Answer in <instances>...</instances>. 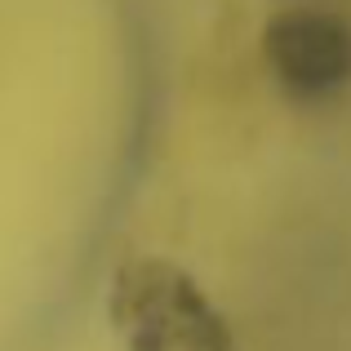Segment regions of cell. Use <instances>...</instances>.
I'll use <instances>...</instances> for the list:
<instances>
[{"label": "cell", "mask_w": 351, "mask_h": 351, "mask_svg": "<svg viewBox=\"0 0 351 351\" xmlns=\"http://www.w3.org/2000/svg\"><path fill=\"white\" fill-rule=\"evenodd\" d=\"M107 320L125 351H236L200 280L156 254L125 258L107 285Z\"/></svg>", "instance_id": "cell-1"}, {"label": "cell", "mask_w": 351, "mask_h": 351, "mask_svg": "<svg viewBox=\"0 0 351 351\" xmlns=\"http://www.w3.org/2000/svg\"><path fill=\"white\" fill-rule=\"evenodd\" d=\"M263 62L285 98L329 103L351 85V23L311 0L285 5L263 27Z\"/></svg>", "instance_id": "cell-2"}]
</instances>
